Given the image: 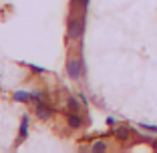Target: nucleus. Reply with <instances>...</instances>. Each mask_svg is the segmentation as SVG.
Masks as SVG:
<instances>
[{
	"mask_svg": "<svg viewBox=\"0 0 157 153\" xmlns=\"http://www.w3.org/2000/svg\"><path fill=\"white\" fill-rule=\"evenodd\" d=\"M85 12H87V10H85ZM85 12L81 14V16H75V14L69 16V22H67V38H69V40L83 38L85 26H87V16H85Z\"/></svg>",
	"mask_w": 157,
	"mask_h": 153,
	"instance_id": "1",
	"label": "nucleus"
},
{
	"mask_svg": "<svg viewBox=\"0 0 157 153\" xmlns=\"http://www.w3.org/2000/svg\"><path fill=\"white\" fill-rule=\"evenodd\" d=\"M67 75H69V79L73 81H78L81 77H83L85 73V65H83V59L81 56H73V59L67 60Z\"/></svg>",
	"mask_w": 157,
	"mask_h": 153,
	"instance_id": "2",
	"label": "nucleus"
},
{
	"mask_svg": "<svg viewBox=\"0 0 157 153\" xmlns=\"http://www.w3.org/2000/svg\"><path fill=\"white\" fill-rule=\"evenodd\" d=\"M34 111H36V117L42 119V121H48L52 117V109H51V107H46L44 103H36V109H34Z\"/></svg>",
	"mask_w": 157,
	"mask_h": 153,
	"instance_id": "3",
	"label": "nucleus"
},
{
	"mask_svg": "<svg viewBox=\"0 0 157 153\" xmlns=\"http://www.w3.org/2000/svg\"><path fill=\"white\" fill-rule=\"evenodd\" d=\"M28 137V115H22V123H20V131H18V139H16V145H20L24 139Z\"/></svg>",
	"mask_w": 157,
	"mask_h": 153,
	"instance_id": "4",
	"label": "nucleus"
},
{
	"mask_svg": "<svg viewBox=\"0 0 157 153\" xmlns=\"http://www.w3.org/2000/svg\"><path fill=\"white\" fill-rule=\"evenodd\" d=\"M67 123H69L71 129H81L83 127V117L78 113H71V115H67Z\"/></svg>",
	"mask_w": 157,
	"mask_h": 153,
	"instance_id": "5",
	"label": "nucleus"
},
{
	"mask_svg": "<svg viewBox=\"0 0 157 153\" xmlns=\"http://www.w3.org/2000/svg\"><path fill=\"white\" fill-rule=\"evenodd\" d=\"M115 137L121 141V143H127L131 139V129L129 127H117L115 129Z\"/></svg>",
	"mask_w": 157,
	"mask_h": 153,
	"instance_id": "6",
	"label": "nucleus"
},
{
	"mask_svg": "<svg viewBox=\"0 0 157 153\" xmlns=\"http://www.w3.org/2000/svg\"><path fill=\"white\" fill-rule=\"evenodd\" d=\"M67 107L71 109V113H78L81 111V103L77 101L75 95H69V97H67Z\"/></svg>",
	"mask_w": 157,
	"mask_h": 153,
	"instance_id": "7",
	"label": "nucleus"
},
{
	"mask_svg": "<svg viewBox=\"0 0 157 153\" xmlns=\"http://www.w3.org/2000/svg\"><path fill=\"white\" fill-rule=\"evenodd\" d=\"M12 99L16 103H28L30 101V93H26V91H16V93L12 95Z\"/></svg>",
	"mask_w": 157,
	"mask_h": 153,
	"instance_id": "8",
	"label": "nucleus"
},
{
	"mask_svg": "<svg viewBox=\"0 0 157 153\" xmlns=\"http://www.w3.org/2000/svg\"><path fill=\"white\" fill-rule=\"evenodd\" d=\"M91 151H107V141H103V139H97L95 143L91 145Z\"/></svg>",
	"mask_w": 157,
	"mask_h": 153,
	"instance_id": "9",
	"label": "nucleus"
},
{
	"mask_svg": "<svg viewBox=\"0 0 157 153\" xmlns=\"http://www.w3.org/2000/svg\"><path fill=\"white\" fill-rule=\"evenodd\" d=\"M30 101L42 103V93H40V91H33V93H30Z\"/></svg>",
	"mask_w": 157,
	"mask_h": 153,
	"instance_id": "10",
	"label": "nucleus"
},
{
	"mask_svg": "<svg viewBox=\"0 0 157 153\" xmlns=\"http://www.w3.org/2000/svg\"><path fill=\"white\" fill-rule=\"evenodd\" d=\"M139 127L145 131H151V133H157V125H147V123H139Z\"/></svg>",
	"mask_w": 157,
	"mask_h": 153,
	"instance_id": "11",
	"label": "nucleus"
},
{
	"mask_svg": "<svg viewBox=\"0 0 157 153\" xmlns=\"http://www.w3.org/2000/svg\"><path fill=\"white\" fill-rule=\"evenodd\" d=\"M73 4H78L83 10H87V6H89V0H73Z\"/></svg>",
	"mask_w": 157,
	"mask_h": 153,
	"instance_id": "12",
	"label": "nucleus"
},
{
	"mask_svg": "<svg viewBox=\"0 0 157 153\" xmlns=\"http://www.w3.org/2000/svg\"><path fill=\"white\" fill-rule=\"evenodd\" d=\"M115 123H117V121L113 119V117H107V125H115Z\"/></svg>",
	"mask_w": 157,
	"mask_h": 153,
	"instance_id": "13",
	"label": "nucleus"
}]
</instances>
